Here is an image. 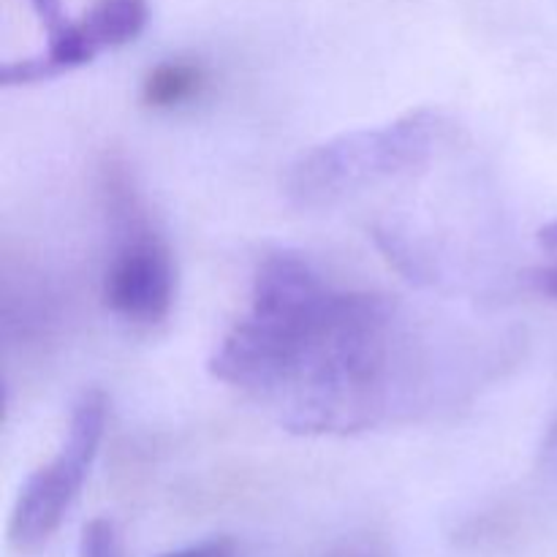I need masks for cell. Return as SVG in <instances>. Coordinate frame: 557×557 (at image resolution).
<instances>
[{"label": "cell", "mask_w": 557, "mask_h": 557, "mask_svg": "<svg viewBox=\"0 0 557 557\" xmlns=\"http://www.w3.org/2000/svg\"><path fill=\"white\" fill-rule=\"evenodd\" d=\"M395 308L341 292L294 253L261 261L250 313L237 321L210 373L275 403L294 433H354L389 406Z\"/></svg>", "instance_id": "cell-1"}, {"label": "cell", "mask_w": 557, "mask_h": 557, "mask_svg": "<svg viewBox=\"0 0 557 557\" xmlns=\"http://www.w3.org/2000/svg\"><path fill=\"white\" fill-rule=\"evenodd\" d=\"M441 136L444 120L430 109H417L384 128L354 131L308 152L294 166L288 190L302 205H330L348 190L424 163Z\"/></svg>", "instance_id": "cell-2"}, {"label": "cell", "mask_w": 557, "mask_h": 557, "mask_svg": "<svg viewBox=\"0 0 557 557\" xmlns=\"http://www.w3.org/2000/svg\"><path fill=\"white\" fill-rule=\"evenodd\" d=\"M103 428H107V397L98 389L85 392L71 413L63 449L27 479L16 498L9 522V544L14 553H38L63 525L96 462Z\"/></svg>", "instance_id": "cell-3"}, {"label": "cell", "mask_w": 557, "mask_h": 557, "mask_svg": "<svg viewBox=\"0 0 557 557\" xmlns=\"http://www.w3.org/2000/svg\"><path fill=\"white\" fill-rule=\"evenodd\" d=\"M147 16V0H96L82 20L69 22L63 30L49 36L47 52L3 65L0 82L5 87L36 85L69 74L79 65L92 63L103 49L134 41L145 30Z\"/></svg>", "instance_id": "cell-4"}, {"label": "cell", "mask_w": 557, "mask_h": 557, "mask_svg": "<svg viewBox=\"0 0 557 557\" xmlns=\"http://www.w3.org/2000/svg\"><path fill=\"white\" fill-rule=\"evenodd\" d=\"M177 272L169 245L150 228H134L103 275V302L134 324H158L169 315Z\"/></svg>", "instance_id": "cell-5"}, {"label": "cell", "mask_w": 557, "mask_h": 557, "mask_svg": "<svg viewBox=\"0 0 557 557\" xmlns=\"http://www.w3.org/2000/svg\"><path fill=\"white\" fill-rule=\"evenodd\" d=\"M207 71L194 60H166L145 76L141 101L150 109H174L201 96Z\"/></svg>", "instance_id": "cell-6"}, {"label": "cell", "mask_w": 557, "mask_h": 557, "mask_svg": "<svg viewBox=\"0 0 557 557\" xmlns=\"http://www.w3.org/2000/svg\"><path fill=\"white\" fill-rule=\"evenodd\" d=\"M82 557H123V544H120L117 528L109 520L87 522L79 542Z\"/></svg>", "instance_id": "cell-7"}, {"label": "cell", "mask_w": 557, "mask_h": 557, "mask_svg": "<svg viewBox=\"0 0 557 557\" xmlns=\"http://www.w3.org/2000/svg\"><path fill=\"white\" fill-rule=\"evenodd\" d=\"M30 5L33 11H36L38 20H41V25L47 27L49 36H54V33H60L65 25H69L63 0H30Z\"/></svg>", "instance_id": "cell-8"}, {"label": "cell", "mask_w": 557, "mask_h": 557, "mask_svg": "<svg viewBox=\"0 0 557 557\" xmlns=\"http://www.w3.org/2000/svg\"><path fill=\"white\" fill-rule=\"evenodd\" d=\"M234 553H237L234 539L218 536V539H210V542L194 544V547L188 549H180V553H169L166 557H234Z\"/></svg>", "instance_id": "cell-9"}, {"label": "cell", "mask_w": 557, "mask_h": 557, "mask_svg": "<svg viewBox=\"0 0 557 557\" xmlns=\"http://www.w3.org/2000/svg\"><path fill=\"white\" fill-rule=\"evenodd\" d=\"M533 283L539 286V292L547 294L549 299H555V302H557V264L544 267V270H536V275H533Z\"/></svg>", "instance_id": "cell-10"}, {"label": "cell", "mask_w": 557, "mask_h": 557, "mask_svg": "<svg viewBox=\"0 0 557 557\" xmlns=\"http://www.w3.org/2000/svg\"><path fill=\"white\" fill-rule=\"evenodd\" d=\"M539 243H542V248L549 250V253H557V218L539 232Z\"/></svg>", "instance_id": "cell-11"}, {"label": "cell", "mask_w": 557, "mask_h": 557, "mask_svg": "<svg viewBox=\"0 0 557 557\" xmlns=\"http://www.w3.org/2000/svg\"><path fill=\"white\" fill-rule=\"evenodd\" d=\"M346 557H375V555H362V553H351V555H346Z\"/></svg>", "instance_id": "cell-12"}]
</instances>
